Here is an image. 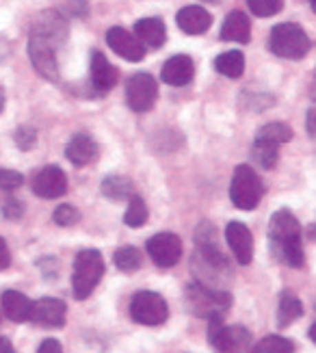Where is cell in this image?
<instances>
[{
    "mask_svg": "<svg viewBox=\"0 0 316 353\" xmlns=\"http://www.w3.org/2000/svg\"><path fill=\"white\" fill-rule=\"evenodd\" d=\"M268 241L277 260H282V263H286L293 269L304 267L306 254H304V245H301V228L291 210L282 208L271 217Z\"/></svg>",
    "mask_w": 316,
    "mask_h": 353,
    "instance_id": "1",
    "label": "cell"
},
{
    "mask_svg": "<svg viewBox=\"0 0 316 353\" xmlns=\"http://www.w3.org/2000/svg\"><path fill=\"white\" fill-rule=\"evenodd\" d=\"M268 48L275 57L297 61V59H304L310 52L312 41H310L306 30L299 24L284 22V24H277L273 30H271Z\"/></svg>",
    "mask_w": 316,
    "mask_h": 353,
    "instance_id": "2",
    "label": "cell"
},
{
    "mask_svg": "<svg viewBox=\"0 0 316 353\" xmlns=\"http://www.w3.org/2000/svg\"><path fill=\"white\" fill-rule=\"evenodd\" d=\"M104 275V258L98 250H83L74 260L72 288L76 299H87Z\"/></svg>",
    "mask_w": 316,
    "mask_h": 353,
    "instance_id": "3",
    "label": "cell"
},
{
    "mask_svg": "<svg viewBox=\"0 0 316 353\" xmlns=\"http://www.w3.org/2000/svg\"><path fill=\"white\" fill-rule=\"evenodd\" d=\"M208 343L217 353H245L251 334L243 325H225L223 314H213L208 319Z\"/></svg>",
    "mask_w": 316,
    "mask_h": 353,
    "instance_id": "4",
    "label": "cell"
},
{
    "mask_svg": "<svg viewBox=\"0 0 316 353\" xmlns=\"http://www.w3.org/2000/svg\"><path fill=\"white\" fill-rule=\"evenodd\" d=\"M264 193L262 180L249 165H238L230 184V199L240 210H253L260 204Z\"/></svg>",
    "mask_w": 316,
    "mask_h": 353,
    "instance_id": "5",
    "label": "cell"
},
{
    "mask_svg": "<svg viewBox=\"0 0 316 353\" xmlns=\"http://www.w3.org/2000/svg\"><path fill=\"white\" fill-rule=\"evenodd\" d=\"M187 299L191 303V308L206 319H210L213 314H225V310H228L232 303L230 293H225V290H215V288L204 286L200 282H195L187 288Z\"/></svg>",
    "mask_w": 316,
    "mask_h": 353,
    "instance_id": "6",
    "label": "cell"
},
{
    "mask_svg": "<svg viewBox=\"0 0 316 353\" xmlns=\"http://www.w3.org/2000/svg\"><path fill=\"white\" fill-rule=\"evenodd\" d=\"M130 316L141 325H162L169 316L167 301L154 290H139L130 301Z\"/></svg>",
    "mask_w": 316,
    "mask_h": 353,
    "instance_id": "7",
    "label": "cell"
},
{
    "mask_svg": "<svg viewBox=\"0 0 316 353\" xmlns=\"http://www.w3.org/2000/svg\"><path fill=\"white\" fill-rule=\"evenodd\" d=\"M158 100V83L152 74L139 72L134 74L126 85V102L132 111L145 113L149 111Z\"/></svg>",
    "mask_w": 316,
    "mask_h": 353,
    "instance_id": "8",
    "label": "cell"
},
{
    "mask_svg": "<svg viewBox=\"0 0 316 353\" xmlns=\"http://www.w3.org/2000/svg\"><path fill=\"white\" fill-rule=\"evenodd\" d=\"M28 57H31V63L41 74L43 79L56 81L59 79V63H56V43L43 35L31 33L28 39Z\"/></svg>",
    "mask_w": 316,
    "mask_h": 353,
    "instance_id": "9",
    "label": "cell"
},
{
    "mask_svg": "<svg viewBox=\"0 0 316 353\" xmlns=\"http://www.w3.org/2000/svg\"><path fill=\"white\" fill-rule=\"evenodd\" d=\"M147 254L162 269L176 267L180 263V258H182V241H180L178 234L171 232L154 234L147 241Z\"/></svg>",
    "mask_w": 316,
    "mask_h": 353,
    "instance_id": "10",
    "label": "cell"
},
{
    "mask_svg": "<svg viewBox=\"0 0 316 353\" xmlns=\"http://www.w3.org/2000/svg\"><path fill=\"white\" fill-rule=\"evenodd\" d=\"M107 43L115 54L132 61V63H139L145 59V46L141 43V39L122 26H113L107 30Z\"/></svg>",
    "mask_w": 316,
    "mask_h": 353,
    "instance_id": "11",
    "label": "cell"
},
{
    "mask_svg": "<svg viewBox=\"0 0 316 353\" xmlns=\"http://www.w3.org/2000/svg\"><path fill=\"white\" fill-rule=\"evenodd\" d=\"M33 193L41 199H56L67 193V176L61 167L48 165L33 178Z\"/></svg>",
    "mask_w": 316,
    "mask_h": 353,
    "instance_id": "12",
    "label": "cell"
},
{
    "mask_svg": "<svg viewBox=\"0 0 316 353\" xmlns=\"http://www.w3.org/2000/svg\"><path fill=\"white\" fill-rule=\"evenodd\" d=\"M65 316H67V305L61 299L54 297H43L39 301H33V310H31V323L37 327H63L65 325Z\"/></svg>",
    "mask_w": 316,
    "mask_h": 353,
    "instance_id": "13",
    "label": "cell"
},
{
    "mask_svg": "<svg viewBox=\"0 0 316 353\" xmlns=\"http://www.w3.org/2000/svg\"><path fill=\"white\" fill-rule=\"evenodd\" d=\"M225 241H228L234 258L240 265L251 263L253 260V236H251V230L245 223L230 221L228 228H225Z\"/></svg>",
    "mask_w": 316,
    "mask_h": 353,
    "instance_id": "14",
    "label": "cell"
},
{
    "mask_svg": "<svg viewBox=\"0 0 316 353\" xmlns=\"http://www.w3.org/2000/svg\"><path fill=\"white\" fill-rule=\"evenodd\" d=\"M195 76V63L189 54H176L171 57L167 63L162 65L160 79L162 83H167L171 87H185L193 81Z\"/></svg>",
    "mask_w": 316,
    "mask_h": 353,
    "instance_id": "15",
    "label": "cell"
},
{
    "mask_svg": "<svg viewBox=\"0 0 316 353\" xmlns=\"http://www.w3.org/2000/svg\"><path fill=\"white\" fill-rule=\"evenodd\" d=\"M176 22H178L180 30H185L187 35H202L210 28V24H213V15H210L204 7L189 5L178 11Z\"/></svg>",
    "mask_w": 316,
    "mask_h": 353,
    "instance_id": "16",
    "label": "cell"
},
{
    "mask_svg": "<svg viewBox=\"0 0 316 353\" xmlns=\"http://www.w3.org/2000/svg\"><path fill=\"white\" fill-rule=\"evenodd\" d=\"M0 308H3V314L9 321H13V323H24V321L31 319L33 301L24 293H20V290H5L0 295Z\"/></svg>",
    "mask_w": 316,
    "mask_h": 353,
    "instance_id": "17",
    "label": "cell"
},
{
    "mask_svg": "<svg viewBox=\"0 0 316 353\" xmlns=\"http://www.w3.org/2000/svg\"><path fill=\"white\" fill-rule=\"evenodd\" d=\"M100 154V148L94 141V137L89 134H76L72 137V141L65 148V157L72 165L76 167H85L89 163H94Z\"/></svg>",
    "mask_w": 316,
    "mask_h": 353,
    "instance_id": "18",
    "label": "cell"
},
{
    "mask_svg": "<svg viewBox=\"0 0 316 353\" xmlns=\"http://www.w3.org/2000/svg\"><path fill=\"white\" fill-rule=\"evenodd\" d=\"M92 85L100 94L111 91L117 85V70L111 65V61L98 50L92 54Z\"/></svg>",
    "mask_w": 316,
    "mask_h": 353,
    "instance_id": "19",
    "label": "cell"
},
{
    "mask_svg": "<svg viewBox=\"0 0 316 353\" xmlns=\"http://www.w3.org/2000/svg\"><path fill=\"white\" fill-rule=\"evenodd\" d=\"M134 35L147 48H160L165 39H167V26H165L160 18H143L134 24Z\"/></svg>",
    "mask_w": 316,
    "mask_h": 353,
    "instance_id": "20",
    "label": "cell"
},
{
    "mask_svg": "<svg viewBox=\"0 0 316 353\" xmlns=\"http://www.w3.org/2000/svg\"><path fill=\"white\" fill-rule=\"evenodd\" d=\"M221 39L236 41V43H247L251 39V24L243 11H232L228 18H225L221 26Z\"/></svg>",
    "mask_w": 316,
    "mask_h": 353,
    "instance_id": "21",
    "label": "cell"
},
{
    "mask_svg": "<svg viewBox=\"0 0 316 353\" xmlns=\"http://www.w3.org/2000/svg\"><path fill=\"white\" fill-rule=\"evenodd\" d=\"M33 33L48 37V39H52L54 43H61V41H65V37H67V24H65V20H63L59 13L46 11V13H41L39 18H37Z\"/></svg>",
    "mask_w": 316,
    "mask_h": 353,
    "instance_id": "22",
    "label": "cell"
},
{
    "mask_svg": "<svg viewBox=\"0 0 316 353\" xmlns=\"http://www.w3.org/2000/svg\"><path fill=\"white\" fill-rule=\"evenodd\" d=\"M215 68L219 74L228 76V79H238L245 72V57L240 50H228L215 59Z\"/></svg>",
    "mask_w": 316,
    "mask_h": 353,
    "instance_id": "23",
    "label": "cell"
},
{
    "mask_svg": "<svg viewBox=\"0 0 316 353\" xmlns=\"http://www.w3.org/2000/svg\"><path fill=\"white\" fill-rule=\"evenodd\" d=\"M301 314H304V303H301L295 295L284 293L280 299V308H277V325L280 327L291 325Z\"/></svg>",
    "mask_w": 316,
    "mask_h": 353,
    "instance_id": "24",
    "label": "cell"
},
{
    "mask_svg": "<svg viewBox=\"0 0 316 353\" xmlns=\"http://www.w3.org/2000/svg\"><path fill=\"white\" fill-rule=\"evenodd\" d=\"M102 193L109 199L119 202V199H130L134 195V187H132V182L124 176H109L102 182Z\"/></svg>",
    "mask_w": 316,
    "mask_h": 353,
    "instance_id": "25",
    "label": "cell"
},
{
    "mask_svg": "<svg viewBox=\"0 0 316 353\" xmlns=\"http://www.w3.org/2000/svg\"><path fill=\"white\" fill-rule=\"evenodd\" d=\"M291 139H293V130L286 124H282V121L266 124V126H262L258 132H255V141H264V143H273V145L288 143Z\"/></svg>",
    "mask_w": 316,
    "mask_h": 353,
    "instance_id": "26",
    "label": "cell"
},
{
    "mask_svg": "<svg viewBox=\"0 0 316 353\" xmlns=\"http://www.w3.org/2000/svg\"><path fill=\"white\" fill-rule=\"evenodd\" d=\"M147 217H149V212H147L145 202H143L139 195H132L128 199V208H126V214H124V223L128 228H141V225H145Z\"/></svg>",
    "mask_w": 316,
    "mask_h": 353,
    "instance_id": "27",
    "label": "cell"
},
{
    "mask_svg": "<svg viewBox=\"0 0 316 353\" xmlns=\"http://www.w3.org/2000/svg\"><path fill=\"white\" fill-rule=\"evenodd\" d=\"M115 267L124 273H132L141 267V252L137 248H119L113 256Z\"/></svg>",
    "mask_w": 316,
    "mask_h": 353,
    "instance_id": "28",
    "label": "cell"
},
{
    "mask_svg": "<svg viewBox=\"0 0 316 353\" xmlns=\"http://www.w3.org/2000/svg\"><path fill=\"white\" fill-rule=\"evenodd\" d=\"M251 353H295V345L284 336H266L258 345H253Z\"/></svg>",
    "mask_w": 316,
    "mask_h": 353,
    "instance_id": "29",
    "label": "cell"
},
{
    "mask_svg": "<svg viewBox=\"0 0 316 353\" xmlns=\"http://www.w3.org/2000/svg\"><path fill=\"white\" fill-rule=\"evenodd\" d=\"M253 159L258 165H262L264 170H273L277 163V145L255 141L253 143Z\"/></svg>",
    "mask_w": 316,
    "mask_h": 353,
    "instance_id": "30",
    "label": "cell"
},
{
    "mask_svg": "<svg viewBox=\"0 0 316 353\" xmlns=\"http://www.w3.org/2000/svg\"><path fill=\"white\" fill-rule=\"evenodd\" d=\"M249 11L258 18H273L284 7L282 0H247Z\"/></svg>",
    "mask_w": 316,
    "mask_h": 353,
    "instance_id": "31",
    "label": "cell"
},
{
    "mask_svg": "<svg viewBox=\"0 0 316 353\" xmlns=\"http://www.w3.org/2000/svg\"><path fill=\"white\" fill-rule=\"evenodd\" d=\"M52 219H54V223L67 228V225H74V223H78V221H81V212H78L76 206H72V204H61V206H56V210H54V214H52Z\"/></svg>",
    "mask_w": 316,
    "mask_h": 353,
    "instance_id": "32",
    "label": "cell"
},
{
    "mask_svg": "<svg viewBox=\"0 0 316 353\" xmlns=\"http://www.w3.org/2000/svg\"><path fill=\"white\" fill-rule=\"evenodd\" d=\"M22 174L13 172V170H0V191H16L18 187H22Z\"/></svg>",
    "mask_w": 316,
    "mask_h": 353,
    "instance_id": "33",
    "label": "cell"
},
{
    "mask_svg": "<svg viewBox=\"0 0 316 353\" xmlns=\"http://www.w3.org/2000/svg\"><path fill=\"white\" fill-rule=\"evenodd\" d=\"M37 143V130L31 126H22L16 130V145L20 150H31Z\"/></svg>",
    "mask_w": 316,
    "mask_h": 353,
    "instance_id": "34",
    "label": "cell"
},
{
    "mask_svg": "<svg viewBox=\"0 0 316 353\" xmlns=\"http://www.w3.org/2000/svg\"><path fill=\"white\" fill-rule=\"evenodd\" d=\"M3 214L7 219H20L24 214V204L16 197H7L5 204H3Z\"/></svg>",
    "mask_w": 316,
    "mask_h": 353,
    "instance_id": "35",
    "label": "cell"
},
{
    "mask_svg": "<svg viewBox=\"0 0 316 353\" xmlns=\"http://www.w3.org/2000/svg\"><path fill=\"white\" fill-rule=\"evenodd\" d=\"M37 353H63L61 349V343L54 341V339H48V341H43L37 349Z\"/></svg>",
    "mask_w": 316,
    "mask_h": 353,
    "instance_id": "36",
    "label": "cell"
},
{
    "mask_svg": "<svg viewBox=\"0 0 316 353\" xmlns=\"http://www.w3.org/2000/svg\"><path fill=\"white\" fill-rule=\"evenodd\" d=\"M9 265H11V252H9V248H7L5 239H0V271L7 269Z\"/></svg>",
    "mask_w": 316,
    "mask_h": 353,
    "instance_id": "37",
    "label": "cell"
},
{
    "mask_svg": "<svg viewBox=\"0 0 316 353\" xmlns=\"http://www.w3.org/2000/svg\"><path fill=\"white\" fill-rule=\"evenodd\" d=\"M306 128H308V134L316 139V104L310 106L308 117H306Z\"/></svg>",
    "mask_w": 316,
    "mask_h": 353,
    "instance_id": "38",
    "label": "cell"
},
{
    "mask_svg": "<svg viewBox=\"0 0 316 353\" xmlns=\"http://www.w3.org/2000/svg\"><path fill=\"white\" fill-rule=\"evenodd\" d=\"M0 353H16L9 339H0Z\"/></svg>",
    "mask_w": 316,
    "mask_h": 353,
    "instance_id": "39",
    "label": "cell"
},
{
    "mask_svg": "<svg viewBox=\"0 0 316 353\" xmlns=\"http://www.w3.org/2000/svg\"><path fill=\"white\" fill-rule=\"evenodd\" d=\"M310 98L316 102V72H314V76H312V85H310Z\"/></svg>",
    "mask_w": 316,
    "mask_h": 353,
    "instance_id": "40",
    "label": "cell"
},
{
    "mask_svg": "<svg viewBox=\"0 0 316 353\" xmlns=\"http://www.w3.org/2000/svg\"><path fill=\"white\" fill-rule=\"evenodd\" d=\"M3 109H5V91L0 87V113H3Z\"/></svg>",
    "mask_w": 316,
    "mask_h": 353,
    "instance_id": "41",
    "label": "cell"
},
{
    "mask_svg": "<svg viewBox=\"0 0 316 353\" xmlns=\"http://www.w3.org/2000/svg\"><path fill=\"white\" fill-rule=\"evenodd\" d=\"M308 234H310V239H312V241H316V223L308 230Z\"/></svg>",
    "mask_w": 316,
    "mask_h": 353,
    "instance_id": "42",
    "label": "cell"
},
{
    "mask_svg": "<svg viewBox=\"0 0 316 353\" xmlns=\"http://www.w3.org/2000/svg\"><path fill=\"white\" fill-rule=\"evenodd\" d=\"M310 339H312V341H314V345H316V323L310 327Z\"/></svg>",
    "mask_w": 316,
    "mask_h": 353,
    "instance_id": "43",
    "label": "cell"
},
{
    "mask_svg": "<svg viewBox=\"0 0 316 353\" xmlns=\"http://www.w3.org/2000/svg\"><path fill=\"white\" fill-rule=\"evenodd\" d=\"M308 3H310V7H312V11L316 13V0H308Z\"/></svg>",
    "mask_w": 316,
    "mask_h": 353,
    "instance_id": "44",
    "label": "cell"
},
{
    "mask_svg": "<svg viewBox=\"0 0 316 353\" xmlns=\"http://www.w3.org/2000/svg\"><path fill=\"white\" fill-rule=\"evenodd\" d=\"M206 3H219V0H206Z\"/></svg>",
    "mask_w": 316,
    "mask_h": 353,
    "instance_id": "45",
    "label": "cell"
}]
</instances>
